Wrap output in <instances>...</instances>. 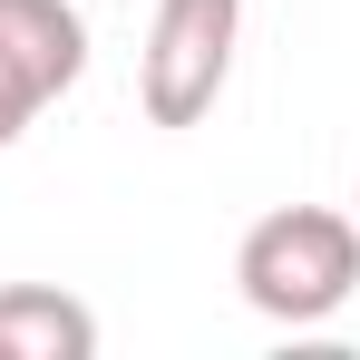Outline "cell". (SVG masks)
Wrapping results in <instances>:
<instances>
[{
    "label": "cell",
    "instance_id": "obj_1",
    "mask_svg": "<svg viewBox=\"0 0 360 360\" xmlns=\"http://www.w3.org/2000/svg\"><path fill=\"white\" fill-rule=\"evenodd\" d=\"M234 283L263 321L311 331L360 292V214L341 205H273L253 234L234 243Z\"/></svg>",
    "mask_w": 360,
    "mask_h": 360
},
{
    "label": "cell",
    "instance_id": "obj_2",
    "mask_svg": "<svg viewBox=\"0 0 360 360\" xmlns=\"http://www.w3.org/2000/svg\"><path fill=\"white\" fill-rule=\"evenodd\" d=\"M234 39H243V0H156L146 49H136V98L156 127H195L214 117L224 78H234Z\"/></svg>",
    "mask_w": 360,
    "mask_h": 360
},
{
    "label": "cell",
    "instance_id": "obj_3",
    "mask_svg": "<svg viewBox=\"0 0 360 360\" xmlns=\"http://www.w3.org/2000/svg\"><path fill=\"white\" fill-rule=\"evenodd\" d=\"M88 68V20L68 0H0V146H20L39 108H59Z\"/></svg>",
    "mask_w": 360,
    "mask_h": 360
},
{
    "label": "cell",
    "instance_id": "obj_4",
    "mask_svg": "<svg viewBox=\"0 0 360 360\" xmlns=\"http://www.w3.org/2000/svg\"><path fill=\"white\" fill-rule=\"evenodd\" d=\"M98 311L68 302L59 283H0V360H88Z\"/></svg>",
    "mask_w": 360,
    "mask_h": 360
}]
</instances>
